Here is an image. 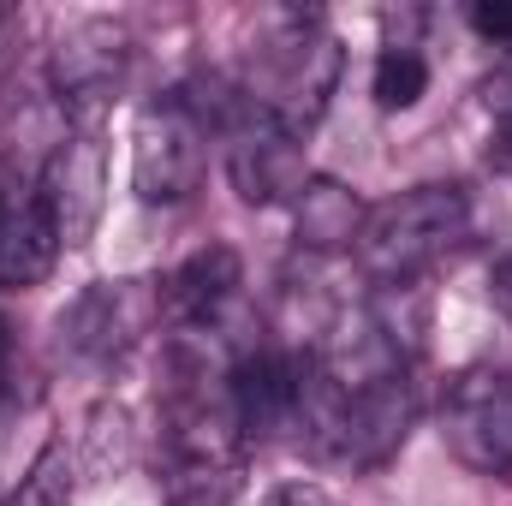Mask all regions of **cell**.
I'll list each match as a JSON object with an SVG mask.
<instances>
[{
  "label": "cell",
  "instance_id": "2",
  "mask_svg": "<svg viewBox=\"0 0 512 506\" xmlns=\"http://www.w3.org/2000/svg\"><path fill=\"white\" fill-rule=\"evenodd\" d=\"M471 233V197L465 185H411L399 197L376 203L358 227V268L376 286H417L441 256Z\"/></svg>",
  "mask_w": 512,
  "mask_h": 506
},
{
  "label": "cell",
  "instance_id": "17",
  "mask_svg": "<svg viewBox=\"0 0 512 506\" xmlns=\"http://www.w3.org/2000/svg\"><path fill=\"white\" fill-rule=\"evenodd\" d=\"M262 506H334V495L322 483H280Z\"/></svg>",
  "mask_w": 512,
  "mask_h": 506
},
{
  "label": "cell",
  "instance_id": "15",
  "mask_svg": "<svg viewBox=\"0 0 512 506\" xmlns=\"http://www.w3.org/2000/svg\"><path fill=\"white\" fill-rule=\"evenodd\" d=\"M471 30L495 48H512V0H477L471 6Z\"/></svg>",
  "mask_w": 512,
  "mask_h": 506
},
{
  "label": "cell",
  "instance_id": "16",
  "mask_svg": "<svg viewBox=\"0 0 512 506\" xmlns=\"http://www.w3.org/2000/svg\"><path fill=\"white\" fill-rule=\"evenodd\" d=\"M483 102H489V114H495L501 126L512 120V48H507V60L483 78Z\"/></svg>",
  "mask_w": 512,
  "mask_h": 506
},
{
  "label": "cell",
  "instance_id": "21",
  "mask_svg": "<svg viewBox=\"0 0 512 506\" xmlns=\"http://www.w3.org/2000/svg\"><path fill=\"white\" fill-rule=\"evenodd\" d=\"M6 203H12V197H6V191H0V215H6Z\"/></svg>",
  "mask_w": 512,
  "mask_h": 506
},
{
  "label": "cell",
  "instance_id": "4",
  "mask_svg": "<svg viewBox=\"0 0 512 506\" xmlns=\"http://www.w3.org/2000/svg\"><path fill=\"white\" fill-rule=\"evenodd\" d=\"M441 441L447 453L489 477L512 483V370L507 364H465L441 393Z\"/></svg>",
  "mask_w": 512,
  "mask_h": 506
},
{
  "label": "cell",
  "instance_id": "19",
  "mask_svg": "<svg viewBox=\"0 0 512 506\" xmlns=\"http://www.w3.org/2000/svg\"><path fill=\"white\" fill-rule=\"evenodd\" d=\"M12 352H18V328H12V316H0V370L12 364Z\"/></svg>",
  "mask_w": 512,
  "mask_h": 506
},
{
  "label": "cell",
  "instance_id": "20",
  "mask_svg": "<svg viewBox=\"0 0 512 506\" xmlns=\"http://www.w3.org/2000/svg\"><path fill=\"white\" fill-rule=\"evenodd\" d=\"M501 161H507V167H512V120H507V126H501Z\"/></svg>",
  "mask_w": 512,
  "mask_h": 506
},
{
  "label": "cell",
  "instance_id": "8",
  "mask_svg": "<svg viewBox=\"0 0 512 506\" xmlns=\"http://www.w3.org/2000/svg\"><path fill=\"white\" fill-rule=\"evenodd\" d=\"M155 316H161V298H155L149 280H96L66 304L60 346L84 364H108L149 334Z\"/></svg>",
  "mask_w": 512,
  "mask_h": 506
},
{
  "label": "cell",
  "instance_id": "10",
  "mask_svg": "<svg viewBox=\"0 0 512 506\" xmlns=\"http://www.w3.org/2000/svg\"><path fill=\"white\" fill-rule=\"evenodd\" d=\"M239 286H245L239 251L233 245H203V251H191L155 286L161 322H173V334H215L221 316H227V304L239 298Z\"/></svg>",
  "mask_w": 512,
  "mask_h": 506
},
{
  "label": "cell",
  "instance_id": "11",
  "mask_svg": "<svg viewBox=\"0 0 512 506\" xmlns=\"http://www.w3.org/2000/svg\"><path fill=\"white\" fill-rule=\"evenodd\" d=\"M364 197L328 173H310V185L292 197V245L310 256H334L358 245V227H364Z\"/></svg>",
  "mask_w": 512,
  "mask_h": 506
},
{
  "label": "cell",
  "instance_id": "9",
  "mask_svg": "<svg viewBox=\"0 0 512 506\" xmlns=\"http://www.w3.org/2000/svg\"><path fill=\"white\" fill-rule=\"evenodd\" d=\"M227 179L251 209H274L292 203L310 185V161H304V137L286 126L262 120L256 108L239 114V126L227 131Z\"/></svg>",
  "mask_w": 512,
  "mask_h": 506
},
{
  "label": "cell",
  "instance_id": "3",
  "mask_svg": "<svg viewBox=\"0 0 512 506\" xmlns=\"http://www.w3.org/2000/svg\"><path fill=\"white\" fill-rule=\"evenodd\" d=\"M209 137L215 131L197 114L185 84L161 90L137 114V131H131V191H137V203L173 209V203L197 197L203 167H209Z\"/></svg>",
  "mask_w": 512,
  "mask_h": 506
},
{
  "label": "cell",
  "instance_id": "1",
  "mask_svg": "<svg viewBox=\"0 0 512 506\" xmlns=\"http://www.w3.org/2000/svg\"><path fill=\"white\" fill-rule=\"evenodd\" d=\"M340 72H346V48L328 30V18L292 6V12H274L268 30L256 36L239 90L262 120L304 137L310 126H322V114L340 90Z\"/></svg>",
  "mask_w": 512,
  "mask_h": 506
},
{
  "label": "cell",
  "instance_id": "7",
  "mask_svg": "<svg viewBox=\"0 0 512 506\" xmlns=\"http://www.w3.org/2000/svg\"><path fill=\"white\" fill-rule=\"evenodd\" d=\"M310 387V346H251L227 370V399L245 441H274L298 429Z\"/></svg>",
  "mask_w": 512,
  "mask_h": 506
},
{
  "label": "cell",
  "instance_id": "6",
  "mask_svg": "<svg viewBox=\"0 0 512 506\" xmlns=\"http://www.w3.org/2000/svg\"><path fill=\"white\" fill-rule=\"evenodd\" d=\"M36 197L60 233L66 251L90 245L96 227H102V209H108V143L102 126H78L66 131L48 161H42V179H36Z\"/></svg>",
  "mask_w": 512,
  "mask_h": 506
},
{
  "label": "cell",
  "instance_id": "13",
  "mask_svg": "<svg viewBox=\"0 0 512 506\" xmlns=\"http://www.w3.org/2000/svg\"><path fill=\"white\" fill-rule=\"evenodd\" d=\"M72 495H78L72 447H66V441H48V447L30 459V471L18 477V489H12L0 506H72Z\"/></svg>",
  "mask_w": 512,
  "mask_h": 506
},
{
  "label": "cell",
  "instance_id": "14",
  "mask_svg": "<svg viewBox=\"0 0 512 506\" xmlns=\"http://www.w3.org/2000/svg\"><path fill=\"white\" fill-rule=\"evenodd\" d=\"M423 90H429V60H423L417 48H382L376 78H370L376 108H382V114H405V108L423 102Z\"/></svg>",
  "mask_w": 512,
  "mask_h": 506
},
{
  "label": "cell",
  "instance_id": "5",
  "mask_svg": "<svg viewBox=\"0 0 512 506\" xmlns=\"http://www.w3.org/2000/svg\"><path fill=\"white\" fill-rule=\"evenodd\" d=\"M126 72L131 30L120 18H78L48 48V90L66 108V120H78V126H96L102 108H114V96L126 90Z\"/></svg>",
  "mask_w": 512,
  "mask_h": 506
},
{
  "label": "cell",
  "instance_id": "18",
  "mask_svg": "<svg viewBox=\"0 0 512 506\" xmlns=\"http://www.w3.org/2000/svg\"><path fill=\"white\" fill-rule=\"evenodd\" d=\"M489 298H495V310L512 322V256L507 262H495V274H489Z\"/></svg>",
  "mask_w": 512,
  "mask_h": 506
},
{
  "label": "cell",
  "instance_id": "12",
  "mask_svg": "<svg viewBox=\"0 0 512 506\" xmlns=\"http://www.w3.org/2000/svg\"><path fill=\"white\" fill-rule=\"evenodd\" d=\"M60 233L42 209V197H24V203H6L0 215V292H30L54 274L60 262Z\"/></svg>",
  "mask_w": 512,
  "mask_h": 506
}]
</instances>
